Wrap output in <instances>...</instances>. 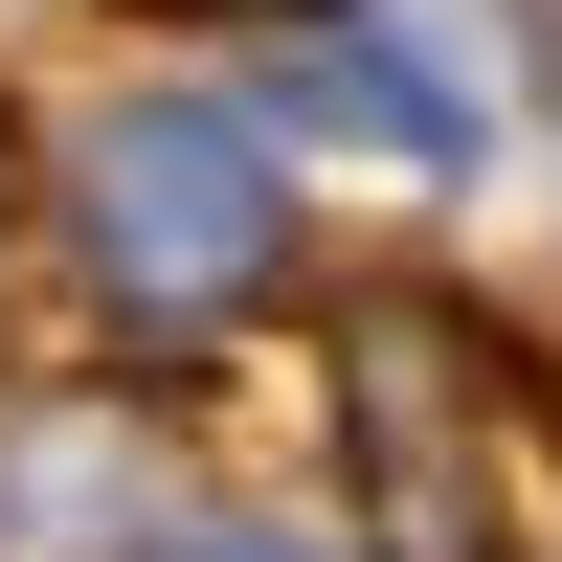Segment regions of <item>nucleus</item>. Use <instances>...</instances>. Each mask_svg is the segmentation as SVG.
Returning a JSON list of instances; mask_svg holds the SVG:
<instances>
[{"mask_svg": "<svg viewBox=\"0 0 562 562\" xmlns=\"http://www.w3.org/2000/svg\"><path fill=\"white\" fill-rule=\"evenodd\" d=\"M203 562H293V540H203Z\"/></svg>", "mask_w": 562, "mask_h": 562, "instance_id": "nucleus-4", "label": "nucleus"}, {"mask_svg": "<svg viewBox=\"0 0 562 562\" xmlns=\"http://www.w3.org/2000/svg\"><path fill=\"white\" fill-rule=\"evenodd\" d=\"M0 562H158V450H135L113 405L0 428Z\"/></svg>", "mask_w": 562, "mask_h": 562, "instance_id": "nucleus-3", "label": "nucleus"}, {"mask_svg": "<svg viewBox=\"0 0 562 562\" xmlns=\"http://www.w3.org/2000/svg\"><path fill=\"white\" fill-rule=\"evenodd\" d=\"M495 360L450 338V315H360V450H383V540L405 562H495V495H473V405Z\"/></svg>", "mask_w": 562, "mask_h": 562, "instance_id": "nucleus-2", "label": "nucleus"}, {"mask_svg": "<svg viewBox=\"0 0 562 562\" xmlns=\"http://www.w3.org/2000/svg\"><path fill=\"white\" fill-rule=\"evenodd\" d=\"M68 203H90V270H113L135 315H225L270 270V158L225 113H180V90H135V113L68 135Z\"/></svg>", "mask_w": 562, "mask_h": 562, "instance_id": "nucleus-1", "label": "nucleus"}]
</instances>
